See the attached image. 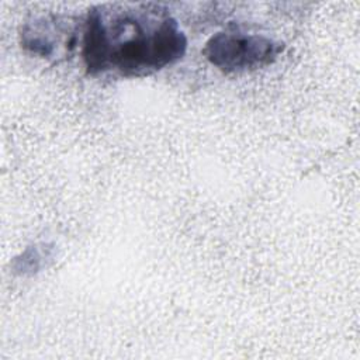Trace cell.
I'll return each mask as SVG.
<instances>
[{"label":"cell","instance_id":"6da1fadb","mask_svg":"<svg viewBox=\"0 0 360 360\" xmlns=\"http://www.w3.org/2000/svg\"><path fill=\"white\" fill-rule=\"evenodd\" d=\"M187 49L179 22L159 4H104L89 10L82 56L91 76L145 77L177 60Z\"/></svg>","mask_w":360,"mask_h":360},{"label":"cell","instance_id":"7a4b0ae2","mask_svg":"<svg viewBox=\"0 0 360 360\" xmlns=\"http://www.w3.org/2000/svg\"><path fill=\"white\" fill-rule=\"evenodd\" d=\"M283 49V44L264 35L221 31L207 41L202 53L217 69L238 73L273 63Z\"/></svg>","mask_w":360,"mask_h":360},{"label":"cell","instance_id":"3957f363","mask_svg":"<svg viewBox=\"0 0 360 360\" xmlns=\"http://www.w3.org/2000/svg\"><path fill=\"white\" fill-rule=\"evenodd\" d=\"M77 25L69 17L41 15L22 24L20 31L21 45L44 58L59 60L70 55L76 46Z\"/></svg>","mask_w":360,"mask_h":360}]
</instances>
